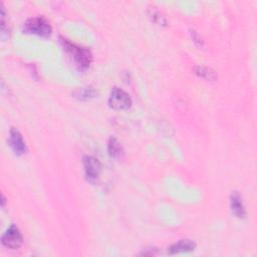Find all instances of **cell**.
Returning <instances> with one entry per match:
<instances>
[{
	"label": "cell",
	"mask_w": 257,
	"mask_h": 257,
	"mask_svg": "<svg viewBox=\"0 0 257 257\" xmlns=\"http://www.w3.org/2000/svg\"><path fill=\"white\" fill-rule=\"evenodd\" d=\"M61 43L65 50L73 56L77 65H79L81 68H86L89 66L92 60V55L89 49L77 46L64 38H61Z\"/></svg>",
	"instance_id": "obj_1"
},
{
	"label": "cell",
	"mask_w": 257,
	"mask_h": 257,
	"mask_svg": "<svg viewBox=\"0 0 257 257\" xmlns=\"http://www.w3.org/2000/svg\"><path fill=\"white\" fill-rule=\"evenodd\" d=\"M24 30L39 36H48L51 33V26L48 20H46L44 17L37 16L29 18L25 22Z\"/></svg>",
	"instance_id": "obj_2"
},
{
	"label": "cell",
	"mask_w": 257,
	"mask_h": 257,
	"mask_svg": "<svg viewBox=\"0 0 257 257\" xmlns=\"http://www.w3.org/2000/svg\"><path fill=\"white\" fill-rule=\"evenodd\" d=\"M132 98L127 92L118 87H113L110 91L108 103L114 109H127L132 105Z\"/></svg>",
	"instance_id": "obj_3"
},
{
	"label": "cell",
	"mask_w": 257,
	"mask_h": 257,
	"mask_svg": "<svg viewBox=\"0 0 257 257\" xmlns=\"http://www.w3.org/2000/svg\"><path fill=\"white\" fill-rule=\"evenodd\" d=\"M2 244L9 249H18L23 242L22 235L15 225H11L2 236Z\"/></svg>",
	"instance_id": "obj_4"
},
{
	"label": "cell",
	"mask_w": 257,
	"mask_h": 257,
	"mask_svg": "<svg viewBox=\"0 0 257 257\" xmlns=\"http://www.w3.org/2000/svg\"><path fill=\"white\" fill-rule=\"evenodd\" d=\"M83 167H84V172L88 180L94 181L98 178L101 166L99 161L92 156H85L83 158Z\"/></svg>",
	"instance_id": "obj_5"
},
{
	"label": "cell",
	"mask_w": 257,
	"mask_h": 257,
	"mask_svg": "<svg viewBox=\"0 0 257 257\" xmlns=\"http://www.w3.org/2000/svg\"><path fill=\"white\" fill-rule=\"evenodd\" d=\"M9 144L16 155H23L26 152V145L20 132L12 127L9 133Z\"/></svg>",
	"instance_id": "obj_6"
},
{
	"label": "cell",
	"mask_w": 257,
	"mask_h": 257,
	"mask_svg": "<svg viewBox=\"0 0 257 257\" xmlns=\"http://www.w3.org/2000/svg\"><path fill=\"white\" fill-rule=\"evenodd\" d=\"M196 248V244L194 241L190 239H181L176 243L172 244L168 248L169 254H178V253H185L194 251Z\"/></svg>",
	"instance_id": "obj_7"
},
{
	"label": "cell",
	"mask_w": 257,
	"mask_h": 257,
	"mask_svg": "<svg viewBox=\"0 0 257 257\" xmlns=\"http://www.w3.org/2000/svg\"><path fill=\"white\" fill-rule=\"evenodd\" d=\"M230 206L233 214L238 218H245L246 210L242 197L238 192H234L230 197Z\"/></svg>",
	"instance_id": "obj_8"
},
{
	"label": "cell",
	"mask_w": 257,
	"mask_h": 257,
	"mask_svg": "<svg viewBox=\"0 0 257 257\" xmlns=\"http://www.w3.org/2000/svg\"><path fill=\"white\" fill-rule=\"evenodd\" d=\"M107 150H108L109 156L112 157V158H118L121 155V153H122V148H121L120 144L113 137H111L109 139V141H108Z\"/></svg>",
	"instance_id": "obj_9"
},
{
	"label": "cell",
	"mask_w": 257,
	"mask_h": 257,
	"mask_svg": "<svg viewBox=\"0 0 257 257\" xmlns=\"http://www.w3.org/2000/svg\"><path fill=\"white\" fill-rule=\"evenodd\" d=\"M195 71H196V73H197L199 76H201V77H203V78H205V79L213 80V79L216 78V73H215V71L212 70V69L209 68V67H206V66H197V67L195 68Z\"/></svg>",
	"instance_id": "obj_10"
},
{
	"label": "cell",
	"mask_w": 257,
	"mask_h": 257,
	"mask_svg": "<svg viewBox=\"0 0 257 257\" xmlns=\"http://www.w3.org/2000/svg\"><path fill=\"white\" fill-rule=\"evenodd\" d=\"M78 94L77 96L81 99H87V98H90V97H93L95 95V91L91 88H82L80 90L77 91Z\"/></svg>",
	"instance_id": "obj_11"
},
{
	"label": "cell",
	"mask_w": 257,
	"mask_h": 257,
	"mask_svg": "<svg viewBox=\"0 0 257 257\" xmlns=\"http://www.w3.org/2000/svg\"><path fill=\"white\" fill-rule=\"evenodd\" d=\"M4 204H5V198H4V196L2 195V206H4Z\"/></svg>",
	"instance_id": "obj_12"
}]
</instances>
